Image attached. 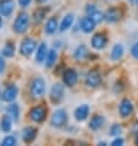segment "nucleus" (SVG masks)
<instances>
[{"label": "nucleus", "mask_w": 138, "mask_h": 146, "mask_svg": "<svg viewBox=\"0 0 138 146\" xmlns=\"http://www.w3.org/2000/svg\"><path fill=\"white\" fill-rule=\"evenodd\" d=\"M28 26H30V16H28V14L20 13L14 21L12 25L14 31L18 35H22L28 30Z\"/></svg>", "instance_id": "obj_1"}, {"label": "nucleus", "mask_w": 138, "mask_h": 146, "mask_svg": "<svg viewBox=\"0 0 138 146\" xmlns=\"http://www.w3.org/2000/svg\"><path fill=\"white\" fill-rule=\"evenodd\" d=\"M67 123V112L65 109L60 108L58 111H55L51 115L50 119V125L54 128H62Z\"/></svg>", "instance_id": "obj_2"}, {"label": "nucleus", "mask_w": 138, "mask_h": 146, "mask_svg": "<svg viewBox=\"0 0 138 146\" xmlns=\"http://www.w3.org/2000/svg\"><path fill=\"white\" fill-rule=\"evenodd\" d=\"M45 92V81L43 78H35L31 84V96L33 98H40Z\"/></svg>", "instance_id": "obj_3"}, {"label": "nucleus", "mask_w": 138, "mask_h": 146, "mask_svg": "<svg viewBox=\"0 0 138 146\" xmlns=\"http://www.w3.org/2000/svg\"><path fill=\"white\" fill-rule=\"evenodd\" d=\"M48 115V109L44 106H37L33 107L30 111V118L34 123H43Z\"/></svg>", "instance_id": "obj_4"}, {"label": "nucleus", "mask_w": 138, "mask_h": 146, "mask_svg": "<svg viewBox=\"0 0 138 146\" xmlns=\"http://www.w3.org/2000/svg\"><path fill=\"white\" fill-rule=\"evenodd\" d=\"M37 42L32 38H25L20 44V54L23 56H30L35 50Z\"/></svg>", "instance_id": "obj_5"}, {"label": "nucleus", "mask_w": 138, "mask_h": 146, "mask_svg": "<svg viewBox=\"0 0 138 146\" xmlns=\"http://www.w3.org/2000/svg\"><path fill=\"white\" fill-rule=\"evenodd\" d=\"M64 95H65L64 86L62 85H60V84H55L54 86L51 87V90H50L49 98H50V101L53 103L58 104L64 100Z\"/></svg>", "instance_id": "obj_6"}, {"label": "nucleus", "mask_w": 138, "mask_h": 146, "mask_svg": "<svg viewBox=\"0 0 138 146\" xmlns=\"http://www.w3.org/2000/svg\"><path fill=\"white\" fill-rule=\"evenodd\" d=\"M62 80L64 84L68 87H72L77 84V80H78V75L74 69H66L62 74Z\"/></svg>", "instance_id": "obj_7"}, {"label": "nucleus", "mask_w": 138, "mask_h": 146, "mask_svg": "<svg viewBox=\"0 0 138 146\" xmlns=\"http://www.w3.org/2000/svg\"><path fill=\"white\" fill-rule=\"evenodd\" d=\"M17 93H18L17 86H15V85H9V86L3 91L1 98H3V101H5V102H12V101H15L16 97H17Z\"/></svg>", "instance_id": "obj_8"}, {"label": "nucleus", "mask_w": 138, "mask_h": 146, "mask_svg": "<svg viewBox=\"0 0 138 146\" xmlns=\"http://www.w3.org/2000/svg\"><path fill=\"white\" fill-rule=\"evenodd\" d=\"M15 9V1L14 0H1L0 1V14L5 17L12 14V11Z\"/></svg>", "instance_id": "obj_9"}, {"label": "nucleus", "mask_w": 138, "mask_h": 146, "mask_svg": "<svg viewBox=\"0 0 138 146\" xmlns=\"http://www.w3.org/2000/svg\"><path fill=\"white\" fill-rule=\"evenodd\" d=\"M101 84V76L98 71H91L88 72L86 78V85L89 87H98Z\"/></svg>", "instance_id": "obj_10"}, {"label": "nucleus", "mask_w": 138, "mask_h": 146, "mask_svg": "<svg viewBox=\"0 0 138 146\" xmlns=\"http://www.w3.org/2000/svg\"><path fill=\"white\" fill-rule=\"evenodd\" d=\"M120 19H121V11L119 9H116V7H111V9H109L104 14V20L109 23L117 22Z\"/></svg>", "instance_id": "obj_11"}, {"label": "nucleus", "mask_w": 138, "mask_h": 146, "mask_svg": "<svg viewBox=\"0 0 138 146\" xmlns=\"http://www.w3.org/2000/svg\"><path fill=\"white\" fill-rule=\"evenodd\" d=\"M106 42H108V39L104 33H97L92 38V47L94 49H103L106 46Z\"/></svg>", "instance_id": "obj_12"}, {"label": "nucleus", "mask_w": 138, "mask_h": 146, "mask_svg": "<svg viewBox=\"0 0 138 146\" xmlns=\"http://www.w3.org/2000/svg\"><path fill=\"white\" fill-rule=\"evenodd\" d=\"M35 136H37V129L35 128H32V127H27L23 129V133H22V139L26 144H31L33 143Z\"/></svg>", "instance_id": "obj_13"}, {"label": "nucleus", "mask_w": 138, "mask_h": 146, "mask_svg": "<svg viewBox=\"0 0 138 146\" xmlns=\"http://www.w3.org/2000/svg\"><path fill=\"white\" fill-rule=\"evenodd\" d=\"M88 114H89V106L88 104H82V106L77 107L76 111H75V118L78 121L86 120Z\"/></svg>", "instance_id": "obj_14"}, {"label": "nucleus", "mask_w": 138, "mask_h": 146, "mask_svg": "<svg viewBox=\"0 0 138 146\" xmlns=\"http://www.w3.org/2000/svg\"><path fill=\"white\" fill-rule=\"evenodd\" d=\"M133 111V106H132V102L129 100H122V102L120 103V107H119V112L122 117H128L129 114L132 113Z\"/></svg>", "instance_id": "obj_15"}, {"label": "nucleus", "mask_w": 138, "mask_h": 146, "mask_svg": "<svg viewBox=\"0 0 138 146\" xmlns=\"http://www.w3.org/2000/svg\"><path fill=\"white\" fill-rule=\"evenodd\" d=\"M94 27H95V22L93 21V19L89 17V16L83 17L81 20V28H82V31L84 33H91V32L94 30Z\"/></svg>", "instance_id": "obj_16"}, {"label": "nucleus", "mask_w": 138, "mask_h": 146, "mask_svg": "<svg viewBox=\"0 0 138 146\" xmlns=\"http://www.w3.org/2000/svg\"><path fill=\"white\" fill-rule=\"evenodd\" d=\"M48 55V49H47V44L42 42L39 44L38 49H37V54H35V60H37V63H43L45 62V58Z\"/></svg>", "instance_id": "obj_17"}, {"label": "nucleus", "mask_w": 138, "mask_h": 146, "mask_svg": "<svg viewBox=\"0 0 138 146\" xmlns=\"http://www.w3.org/2000/svg\"><path fill=\"white\" fill-rule=\"evenodd\" d=\"M72 23H74V15H72V14H67V15L62 19L61 23L59 25V30H60V32L67 31L68 28L72 26Z\"/></svg>", "instance_id": "obj_18"}, {"label": "nucleus", "mask_w": 138, "mask_h": 146, "mask_svg": "<svg viewBox=\"0 0 138 146\" xmlns=\"http://www.w3.org/2000/svg\"><path fill=\"white\" fill-rule=\"evenodd\" d=\"M104 117L103 115H94L93 118L91 119V121H89V128L92 129V130H98V129H100L101 127H103L104 124Z\"/></svg>", "instance_id": "obj_19"}, {"label": "nucleus", "mask_w": 138, "mask_h": 146, "mask_svg": "<svg viewBox=\"0 0 138 146\" xmlns=\"http://www.w3.org/2000/svg\"><path fill=\"white\" fill-rule=\"evenodd\" d=\"M59 28V25H58V20L55 17H50L48 20V22L45 23V33L47 35H53L55 33V31Z\"/></svg>", "instance_id": "obj_20"}, {"label": "nucleus", "mask_w": 138, "mask_h": 146, "mask_svg": "<svg viewBox=\"0 0 138 146\" xmlns=\"http://www.w3.org/2000/svg\"><path fill=\"white\" fill-rule=\"evenodd\" d=\"M1 54L4 56H6V58H12L14 54H15V44H14V42H11V40L6 42L5 47H4L3 50H1Z\"/></svg>", "instance_id": "obj_21"}, {"label": "nucleus", "mask_w": 138, "mask_h": 146, "mask_svg": "<svg viewBox=\"0 0 138 146\" xmlns=\"http://www.w3.org/2000/svg\"><path fill=\"white\" fill-rule=\"evenodd\" d=\"M47 13H48L47 7H39V9H37L33 13V20H34V22L35 23H40L44 19H45Z\"/></svg>", "instance_id": "obj_22"}, {"label": "nucleus", "mask_w": 138, "mask_h": 146, "mask_svg": "<svg viewBox=\"0 0 138 146\" xmlns=\"http://www.w3.org/2000/svg\"><path fill=\"white\" fill-rule=\"evenodd\" d=\"M11 117L7 114V115H4L1 119H0V128H1V130L4 133H9L11 130V124H12V121H11Z\"/></svg>", "instance_id": "obj_23"}, {"label": "nucleus", "mask_w": 138, "mask_h": 146, "mask_svg": "<svg viewBox=\"0 0 138 146\" xmlns=\"http://www.w3.org/2000/svg\"><path fill=\"white\" fill-rule=\"evenodd\" d=\"M6 113L12 118V120H17L18 115H20V108L16 103H11L10 106H7V108H6Z\"/></svg>", "instance_id": "obj_24"}, {"label": "nucleus", "mask_w": 138, "mask_h": 146, "mask_svg": "<svg viewBox=\"0 0 138 146\" xmlns=\"http://www.w3.org/2000/svg\"><path fill=\"white\" fill-rule=\"evenodd\" d=\"M124 47L121 44H115L111 49V59L112 60H119L124 55Z\"/></svg>", "instance_id": "obj_25"}, {"label": "nucleus", "mask_w": 138, "mask_h": 146, "mask_svg": "<svg viewBox=\"0 0 138 146\" xmlns=\"http://www.w3.org/2000/svg\"><path fill=\"white\" fill-rule=\"evenodd\" d=\"M56 58H58V54H56L55 49H50L48 52V55L45 58V66L47 68H51L56 62Z\"/></svg>", "instance_id": "obj_26"}, {"label": "nucleus", "mask_w": 138, "mask_h": 146, "mask_svg": "<svg viewBox=\"0 0 138 146\" xmlns=\"http://www.w3.org/2000/svg\"><path fill=\"white\" fill-rule=\"evenodd\" d=\"M88 54V49H87V47L86 46H80V47H77V49L75 50V53H74V56L77 59V60H80V59H84L87 56Z\"/></svg>", "instance_id": "obj_27"}, {"label": "nucleus", "mask_w": 138, "mask_h": 146, "mask_svg": "<svg viewBox=\"0 0 138 146\" xmlns=\"http://www.w3.org/2000/svg\"><path fill=\"white\" fill-rule=\"evenodd\" d=\"M16 143H17V141H16V137L12 135H9L1 141V145L3 146H15Z\"/></svg>", "instance_id": "obj_28"}, {"label": "nucleus", "mask_w": 138, "mask_h": 146, "mask_svg": "<svg viewBox=\"0 0 138 146\" xmlns=\"http://www.w3.org/2000/svg\"><path fill=\"white\" fill-rule=\"evenodd\" d=\"M89 17H92L93 19V21H94L95 23H99V22H101L104 20V14L103 13H100L99 10H95L94 13H93Z\"/></svg>", "instance_id": "obj_29"}, {"label": "nucleus", "mask_w": 138, "mask_h": 146, "mask_svg": "<svg viewBox=\"0 0 138 146\" xmlns=\"http://www.w3.org/2000/svg\"><path fill=\"white\" fill-rule=\"evenodd\" d=\"M121 131H122V128H121L119 124H114L112 127L110 128V135H112V136L120 135Z\"/></svg>", "instance_id": "obj_30"}, {"label": "nucleus", "mask_w": 138, "mask_h": 146, "mask_svg": "<svg viewBox=\"0 0 138 146\" xmlns=\"http://www.w3.org/2000/svg\"><path fill=\"white\" fill-rule=\"evenodd\" d=\"M95 10H98V9L95 7L94 4H88L87 7H86V13H87V15H88V16H91L93 13H94Z\"/></svg>", "instance_id": "obj_31"}, {"label": "nucleus", "mask_w": 138, "mask_h": 146, "mask_svg": "<svg viewBox=\"0 0 138 146\" xmlns=\"http://www.w3.org/2000/svg\"><path fill=\"white\" fill-rule=\"evenodd\" d=\"M131 53L136 59H138V42L136 44H133V47L131 48Z\"/></svg>", "instance_id": "obj_32"}, {"label": "nucleus", "mask_w": 138, "mask_h": 146, "mask_svg": "<svg viewBox=\"0 0 138 146\" xmlns=\"http://www.w3.org/2000/svg\"><path fill=\"white\" fill-rule=\"evenodd\" d=\"M124 145V139H121V137H117L111 143V146H121Z\"/></svg>", "instance_id": "obj_33"}, {"label": "nucleus", "mask_w": 138, "mask_h": 146, "mask_svg": "<svg viewBox=\"0 0 138 146\" xmlns=\"http://www.w3.org/2000/svg\"><path fill=\"white\" fill-rule=\"evenodd\" d=\"M31 1H32V0H18V4H20V5H21L22 7H27V6L31 4Z\"/></svg>", "instance_id": "obj_34"}, {"label": "nucleus", "mask_w": 138, "mask_h": 146, "mask_svg": "<svg viewBox=\"0 0 138 146\" xmlns=\"http://www.w3.org/2000/svg\"><path fill=\"white\" fill-rule=\"evenodd\" d=\"M4 69H5V62H4V59L0 56V72H3Z\"/></svg>", "instance_id": "obj_35"}, {"label": "nucleus", "mask_w": 138, "mask_h": 146, "mask_svg": "<svg viewBox=\"0 0 138 146\" xmlns=\"http://www.w3.org/2000/svg\"><path fill=\"white\" fill-rule=\"evenodd\" d=\"M1 26H3V20H1V17H0V28H1Z\"/></svg>", "instance_id": "obj_36"}, {"label": "nucleus", "mask_w": 138, "mask_h": 146, "mask_svg": "<svg viewBox=\"0 0 138 146\" xmlns=\"http://www.w3.org/2000/svg\"><path fill=\"white\" fill-rule=\"evenodd\" d=\"M38 3H44V1H47V0H37Z\"/></svg>", "instance_id": "obj_37"}, {"label": "nucleus", "mask_w": 138, "mask_h": 146, "mask_svg": "<svg viewBox=\"0 0 138 146\" xmlns=\"http://www.w3.org/2000/svg\"><path fill=\"white\" fill-rule=\"evenodd\" d=\"M129 1H131V3H136L137 0H129Z\"/></svg>", "instance_id": "obj_38"}, {"label": "nucleus", "mask_w": 138, "mask_h": 146, "mask_svg": "<svg viewBox=\"0 0 138 146\" xmlns=\"http://www.w3.org/2000/svg\"><path fill=\"white\" fill-rule=\"evenodd\" d=\"M136 141H137V144H138V135H137V139H136Z\"/></svg>", "instance_id": "obj_39"}, {"label": "nucleus", "mask_w": 138, "mask_h": 146, "mask_svg": "<svg viewBox=\"0 0 138 146\" xmlns=\"http://www.w3.org/2000/svg\"><path fill=\"white\" fill-rule=\"evenodd\" d=\"M137 4H138V0H137Z\"/></svg>", "instance_id": "obj_40"}]
</instances>
